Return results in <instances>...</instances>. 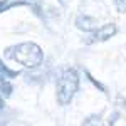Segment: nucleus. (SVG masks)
<instances>
[{"instance_id":"0eeeda50","label":"nucleus","mask_w":126,"mask_h":126,"mask_svg":"<svg viewBox=\"0 0 126 126\" xmlns=\"http://www.w3.org/2000/svg\"><path fill=\"white\" fill-rule=\"evenodd\" d=\"M113 3H114V7L118 9V12L126 14V0H113Z\"/></svg>"},{"instance_id":"f03ea898","label":"nucleus","mask_w":126,"mask_h":126,"mask_svg":"<svg viewBox=\"0 0 126 126\" xmlns=\"http://www.w3.org/2000/svg\"><path fill=\"white\" fill-rule=\"evenodd\" d=\"M78 87H79V76L76 71L72 69H67L62 72V76L59 78L57 81V101L59 104L62 106H67L69 103L72 101L74 94L78 93Z\"/></svg>"},{"instance_id":"423d86ee","label":"nucleus","mask_w":126,"mask_h":126,"mask_svg":"<svg viewBox=\"0 0 126 126\" xmlns=\"http://www.w3.org/2000/svg\"><path fill=\"white\" fill-rule=\"evenodd\" d=\"M12 91H14V87L9 82V79H0V94L3 97H9L12 94Z\"/></svg>"},{"instance_id":"20e7f679","label":"nucleus","mask_w":126,"mask_h":126,"mask_svg":"<svg viewBox=\"0 0 126 126\" xmlns=\"http://www.w3.org/2000/svg\"><path fill=\"white\" fill-rule=\"evenodd\" d=\"M76 25L78 29L86 30V32H93L97 29V20L94 17H89V15H81L76 19Z\"/></svg>"},{"instance_id":"f257e3e1","label":"nucleus","mask_w":126,"mask_h":126,"mask_svg":"<svg viewBox=\"0 0 126 126\" xmlns=\"http://www.w3.org/2000/svg\"><path fill=\"white\" fill-rule=\"evenodd\" d=\"M7 56L12 57L14 61H17L19 64H22L24 67L27 69H35L39 67L44 61V52L42 49L34 44V42H22L19 46H14V47L7 49Z\"/></svg>"},{"instance_id":"1a4fd4ad","label":"nucleus","mask_w":126,"mask_h":126,"mask_svg":"<svg viewBox=\"0 0 126 126\" xmlns=\"http://www.w3.org/2000/svg\"><path fill=\"white\" fill-rule=\"evenodd\" d=\"M3 9H5V2L0 0V12H3Z\"/></svg>"},{"instance_id":"39448f33","label":"nucleus","mask_w":126,"mask_h":126,"mask_svg":"<svg viewBox=\"0 0 126 126\" xmlns=\"http://www.w3.org/2000/svg\"><path fill=\"white\" fill-rule=\"evenodd\" d=\"M17 76H19V72L9 69L0 59V79H12V78H17Z\"/></svg>"},{"instance_id":"6e6552de","label":"nucleus","mask_w":126,"mask_h":126,"mask_svg":"<svg viewBox=\"0 0 126 126\" xmlns=\"http://www.w3.org/2000/svg\"><path fill=\"white\" fill-rule=\"evenodd\" d=\"M3 106H5V104H3V96L0 94V109H3Z\"/></svg>"},{"instance_id":"7ed1b4c3","label":"nucleus","mask_w":126,"mask_h":126,"mask_svg":"<svg viewBox=\"0 0 126 126\" xmlns=\"http://www.w3.org/2000/svg\"><path fill=\"white\" fill-rule=\"evenodd\" d=\"M116 25L114 24H106L103 27H97L96 30H93V34L87 37L86 44H96V42H104V40L111 39L116 34Z\"/></svg>"},{"instance_id":"9d476101","label":"nucleus","mask_w":126,"mask_h":126,"mask_svg":"<svg viewBox=\"0 0 126 126\" xmlns=\"http://www.w3.org/2000/svg\"><path fill=\"white\" fill-rule=\"evenodd\" d=\"M121 104H123V108L126 109V99H125V101H121Z\"/></svg>"}]
</instances>
